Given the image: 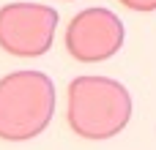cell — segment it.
<instances>
[{"label": "cell", "instance_id": "cell-1", "mask_svg": "<svg viewBox=\"0 0 156 150\" xmlns=\"http://www.w3.org/2000/svg\"><path fill=\"white\" fill-rule=\"evenodd\" d=\"M66 118L82 139H112L132 120V93L110 77H77L69 85Z\"/></svg>", "mask_w": 156, "mask_h": 150}, {"label": "cell", "instance_id": "cell-2", "mask_svg": "<svg viewBox=\"0 0 156 150\" xmlns=\"http://www.w3.org/2000/svg\"><path fill=\"white\" fill-rule=\"evenodd\" d=\"M55 115V85L44 71H11L0 79V139L27 142Z\"/></svg>", "mask_w": 156, "mask_h": 150}, {"label": "cell", "instance_id": "cell-3", "mask_svg": "<svg viewBox=\"0 0 156 150\" xmlns=\"http://www.w3.org/2000/svg\"><path fill=\"white\" fill-rule=\"evenodd\" d=\"M58 30V11L41 3H8L0 8V49L14 57L49 52Z\"/></svg>", "mask_w": 156, "mask_h": 150}, {"label": "cell", "instance_id": "cell-4", "mask_svg": "<svg viewBox=\"0 0 156 150\" xmlns=\"http://www.w3.org/2000/svg\"><path fill=\"white\" fill-rule=\"evenodd\" d=\"M123 38H126V30L121 16L101 5L74 14V19L66 27V49L77 63L110 60L123 46Z\"/></svg>", "mask_w": 156, "mask_h": 150}, {"label": "cell", "instance_id": "cell-5", "mask_svg": "<svg viewBox=\"0 0 156 150\" xmlns=\"http://www.w3.org/2000/svg\"><path fill=\"white\" fill-rule=\"evenodd\" d=\"M121 5H126L129 11H143V14H148V11H156V0H118Z\"/></svg>", "mask_w": 156, "mask_h": 150}]
</instances>
